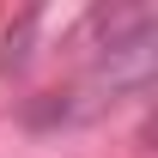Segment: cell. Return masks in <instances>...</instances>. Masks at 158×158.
Instances as JSON below:
<instances>
[{
    "label": "cell",
    "instance_id": "cell-1",
    "mask_svg": "<svg viewBox=\"0 0 158 158\" xmlns=\"http://www.w3.org/2000/svg\"><path fill=\"white\" fill-rule=\"evenodd\" d=\"M152 43H158L152 6H98L85 19V49H91L98 79H110V91H146Z\"/></svg>",
    "mask_w": 158,
    "mask_h": 158
}]
</instances>
